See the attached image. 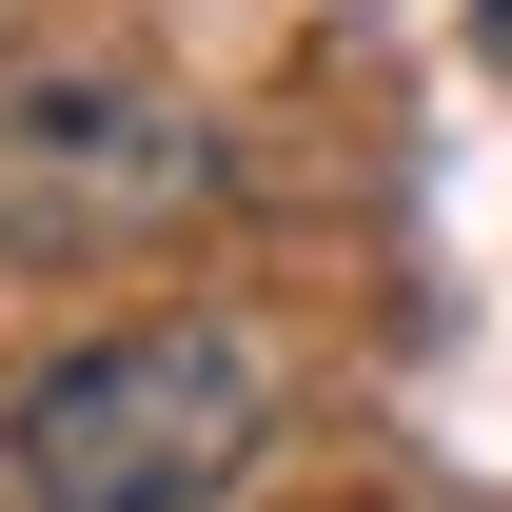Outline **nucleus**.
<instances>
[{
  "instance_id": "1",
  "label": "nucleus",
  "mask_w": 512,
  "mask_h": 512,
  "mask_svg": "<svg viewBox=\"0 0 512 512\" xmlns=\"http://www.w3.org/2000/svg\"><path fill=\"white\" fill-rule=\"evenodd\" d=\"M256 434H276L256 335L237 316H138L0 414V493L20 512H217L256 473Z\"/></svg>"
},
{
  "instance_id": "2",
  "label": "nucleus",
  "mask_w": 512,
  "mask_h": 512,
  "mask_svg": "<svg viewBox=\"0 0 512 512\" xmlns=\"http://www.w3.org/2000/svg\"><path fill=\"white\" fill-rule=\"evenodd\" d=\"M178 217H217V119H197L158 60H0V256L20 276H119Z\"/></svg>"
},
{
  "instance_id": "3",
  "label": "nucleus",
  "mask_w": 512,
  "mask_h": 512,
  "mask_svg": "<svg viewBox=\"0 0 512 512\" xmlns=\"http://www.w3.org/2000/svg\"><path fill=\"white\" fill-rule=\"evenodd\" d=\"M316 512H453V493H414V473H375V493H316Z\"/></svg>"
}]
</instances>
